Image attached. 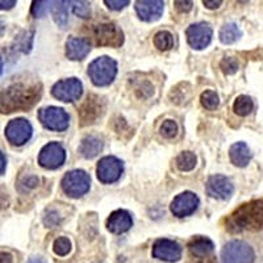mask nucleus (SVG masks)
Masks as SVG:
<instances>
[{"label": "nucleus", "mask_w": 263, "mask_h": 263, "mask_svg": "<svg viewBox=\"0 0 263 263\" xmlns=\"http://www.w3.org/2000/svg\"><path fill=\"white\" fill-rule=\"evenodd\" d=\"M37 184H39V178L28 177L27 179H24L23 182H21L20 189L23 190V191H28V190H30V189H34Z\"/></svg>", "instance_id": "37"}, {"label": "nucleus", "mask_w": 263, "mask_h": 263, "mask_svg": "<svg viewBox=\"0 0 263 263\" xmlns=\"http://www.w3.org/2000/svg\"><path fill=\"white\" fill-rule=\"evenodd\" d=\"M199 206V197L194 192L185 191L178 195L171 203V212L177 217L190 216L197 210Z\"/></svg>", "instance_id": "13"}, {"label": "nucleus", "mask_w": 263, "mask_h": 263, "mask_svg": "<svg viewBox=\"0 0 263 263\" xmlns=\"http://www.w3.org/2000/svg\"><path fill=\"white\" fill-rule=\"evenodd\" d=\"M62 222V217L55 210H48L44 215V224L48 228H55Z\"/></svg>", "instance_id": "31"}, {"label": "nucleus", "mask_w": 263, "mask_h": 263, "mask_svg": "<svg viewBox=\"0 0 263 263\" xmlns=\"http://www.w3.org/2000/svg\"><path fill=\"white\" fill-rule=\"evenodd\" d=\"M103 146H104V144H103V141L100 138L96 137V136H87L82 140L79 153L84 158L90 159L98 156L99 153L103 150Z\"/></svg>", "instance_id": "22"}, {"label": "nucleus", "mask_w": 263, "mask_h": 263, "mask_svg": "<svg viewBox=\"0 0 263 263\" xmlns=\"http://www.w3.org/2000/svg\"><path fill=\"white\" fill-rule=\"evenodd\" d=\"M41 84L16 82L0 91V112L27 111L41 98Z\"/></svg>", "instance_id": "1"}, {"label": "nucleus", "mask_w": 263, "mask_h": 263, "mask_svg": "<svg viewBox=\"0 0 263 263\" xmlns=\"http://www.w3.org/2000/svg\"><path fill=\"white\" fill-rule=\"evenodd\" d=\"M215 249V245L211 241L210 238H206V237H195L190 241L189 243V250L191 251V254L195 255L197 258H204L208 257Z\"/></svg>", "instance_id": "20"}, {"label": "nucleus", "mask_w": 263, "mask_h": 263, "mask_svg": "<svg viewBox=\"0 0 263 263\" xmlns=\"http://www.w3.org/2000/svg\"><path fill=\"white\" fill-rule=\"evenodd\" d=\"M239 69V63L236 58L233 57H227L221 61V70L224 71V74L232 75L236 74Z\"/></svg>", "instance_id": "33"}, {"label": "nucleus", "mask_w": 263, "mask_h": 263, "mask_svg": "<svg viewBox=\"0 0 263 263\" xmlns=\"http://www.w3.org/2000/svg\"><path fill=\"white\" fill-rule=\"evenodd\" d=\"M82 92H83V84L77 78L63 79L54 84L51 88V93L54 98L66 103H72L78 100L82 96Z\"/></svg>", "instance_id": "8"}, {"label": "nucleus", "mask_w": 263, "mask_h": 263, "mask_svg": "<svg viewBox=\"0 0 263 263\" xmlns=\"http://www.w3.org/2000/svg\"><path fill=\"white\" fill-rule=\"evenodd\" d=\"M103 103L100 98L95 95H88L86 103L82 105L79 116H81L82 125H88V124L95 123L98 117L103 114Z\"/></svg>", "instance_id": "17"}, {"label": "nucleus", "mask_w": 263, "mask_h": 263, "mask_svg": "<svg viewBox=\"0 0 263 263\" xmlns=\"http://www.w3.org/2000/svg\"><path fill=\"white\" fill-rule=\"evenodd\" d=\"M212 33V28L210 24L197 23V24L190 25L185 34H187V41H189L190 46L196 50H201L211 44Z\"/></svg>", "instance_id": "12"}, {"label": "nucleus", "mask_w": 263, "mask_h": 263, "mask_svg": "<svg viewBox=\"0 0 263 263\" xmlns=\"http://www.w3.org/2000/svg\"><path fill=\"white\" fill-rule=\"evenodd\" d=\"M178 133V125L174 120H166L161 125V135L164 138H173Z\"/></svg>", "instance_id": "32"}, {"label": "nucleus", "mask_w": 263, "mask_h": 263, "mask_svg": "<svg viewBox=\"0 0 263 263\" xmlns=\"http://www.w3.org/2000/svg\"><path fill=\"white\" fill-rule=\"evenodd\" d=\"M177 166L180 171H191L196 166V156L192 152L180 153L177 158Z\"/></svg>", "instance_id": "27"}, {"label": "nucleus", "mask_w": 263, "mask_h": 263, "mask_svg": "<svg viewBox=\"0 0 263 263\" xmlns=\"http://www.w3.org/2000/svg\"><path fill=\"white\" fill-rule=\"evenodd\" d=\"M91 178L83 170H72L62 179V190L70 197H82L90 191Z\"/></svg>", "instance_id": "5"}, {"label": "nucleus", "mask_w": 263, "mask_h": 263, "mask_svg": "<svg viewBox=\"0 0 263 263\" xmlns=\"http://www.w3.org/2000/svg\"><path fill=\"white\" fill-rule=\"evenodd\" d=\"M233 184L224 175H213L206 182V192L208 195L220 200H227L233 195Z\"/></svg>", "instance_id": "15"}, {"label": "nucleus", "mask_w": 263, "mask_h": 263, "mask_svg": "<svg viewBox=\"0 0 263 263\" xmlns=\"http://www.w3.org/2000/svg\"><path fill=\"white\" fill-rule=\"evenodd\" d=\"M174 4H175V8L182 13L190 12V11L192 9V6H194L192 2H175Z\"/></svg>", "instance_id": "38"}, {"label": "nucleus", "mask_w": 263, "mask_h": 263, "mask_svg": "<svg viewBox=\"0 0 263 263\" xmlns=\"http://www.w3.org/2000/svg\"><path fill=\"white\" fill-rule=\"evenodd\" d=\"M132 225H133V220H132L130 213L124 210L115 211L107 220L108 230L116 234L124 233L130 229Z\"/></svg>", "instance_id": "19"}, {"label": "nucleus", "mask_w": 263, "mask_h": 263, "mask_svg": "<svg viewBox=\"0 0 263 263\" xmlns=\"http://www.w3.org/2000/svg\"><path fill=\"white\" fill-rule=\"evenodd\" d=\"M254 108V103L251 100V98L246 95H239L238 98L234 100L233 109L238 116H248Z\"/></svg>", "instance_id": "25"}, {"label": "nucleus", "mask_w": 263, "mask_h": 263, "mask_svg": "<svg viewBox=\"0 0 263 263\" xmlns=\"http://www.w3.org/2000/svg\"><path fill=\"white\" fill-rule=\"evenodd\" d=\"M241 36H242V32L238 28V25L234 24V23L225 24L221 28V30H220V41L225 44V45L233 44L237 40H239Z\"/></svg>", "instance_id": "23"}, {"label": "nucleus", "mask_w": 263, "mask_h": 263, "mask_svg": "<svg viewBox=\"0 0 263 263\" xmlns=\"http://www.w3.org/2000/svg\"><path fill=\"white\" fill-rule=\"evenodd\" d=\"M200 102L201 105H203L205 109H210V111H213L218 107V96L215 91H204L200 96Z\"/></svg>", "instance_id": "28"}, {"label": "nucleus", "mask_w": 263, "mask_h": 263, "mask_svg": "<svg viewBox=\"0 0 263 263\" xmlns=\"http://www.w3.org/2000/svg\"><path fill=\"white\" fill-rule=\"evenodd\" d=\"M105 4L108 6V8L114 9V11H120V9L125 8L129 4L128 0H105Z\"/></svg>", "instance_id": "36"}, {"label": "nucleus", "mask_w": 263, "mask_h": 263, "mask_svg": "<svg viewBox=\"0 0 263 263\" xmlns=\"http://www.w3.org/2000/svg\"><path fill=\"white\" fill-rule=\"evenodd\" d=\"M32 125L25 119H15L9 121L6 128L7 140L12 145L20 146L30 140L32 137Z\"/></svg>", "instance_id": "11"}, {"label": "nucleus", "mask_w": 263, "mask_h": 263, "mask_svg": "<svg viewBox=\"0 0 263 263\" xmlns=\"http://www.w3.org/2000/svg\"><path fill=\"white\" fill-rule=\"evenodd\" d=\"M91 51V44L86 39L71 37L66 42V55L69 60L81 61Z\"/></svg>", "instance_id": "18"}, {"label": "nucleus", "mask_w": 263, "mask_h": 263, "mask_svg": "<svg viewBox=\"0 0 263 263\" xmlns=\"http://www.w3.org/2000/svg\"><path fill=\"white\" fill-rule=\"evenodd\" d=\"M71 250V242H70L69 238H66V237H60L54 241V251H55V254L61 255H67Z\"/></svg>", "instance_id": "30"}, {"label": "nucleus", "mask_w": 263, "mask_h": 263, "mask_svg": "<svg viewBox=\"0 0 263 263\" xmlns=\"http://www.w3.org/2000/svg\"><path fill=\"white\" fill-rule=\"evenodd\" d=\"M196 263H216L215 259H212V258H199V260H197Z\"/></svg>", "instance_id": "43"}, {"label": "nucleus", "mask_w": 263, "mask_h": 263, "mask_svg": "<svg viewBox=\"0 0 263 263\" xmlns=\"http://www.w3.org/2000/svg\"><path fill=\"white\" fill-rule=\"evenodd\" d=\"M262 200H253L239 205L225 220V228L229 233H241L246 230H259L262 228Z\"/></svg>", "instance_id": "2"}, {"label": "nucleus", "mask_w": 263, "mask_h": 263, "mask_svg": "<svg viewBox=\"0 0 263 263\" xmlns=\"http://www.w3.org/2000/svg\"><path fill=\"white\" fill-rule=\"evenodd\" d=\"M0 263H13L12 255L9 253H6V251H2L0 253Z\"/></svg>", "instance_id": "39"}, {"label": "nucleus", "mask_w": 263, "mask_h": 263, "mask_svg": "<svg viewBox=\"0 0 263 263\" xmlns=\"http://www.w3.org/2000/svg\"><path fill=\"white\" fill-rule=\"evenodd\" d=\"M51 2H33L32 4V15L34 17H42V16H45L46 12H48V9L50 8Z\"/></svg>", "instance_id": "34"}, {"label": "nucleus", "mask_w": 263, "mask_h": 263, "mask_svg": "<svg viewBox=\"0 0 263 263\" xmlns=\"http://www.w3.org/2000/svg\"><path fill=\"white\" fill-rule=\"evenodd\" d=\"M20 40V44H18V48L24 53H29L30 48H32V41H33V32H24L23 36H18Z\"/></svg>", "instance_id": "35"}, {"label": "nucleus", "mask_w": 263, "mask_h": 263, "mask_svg": "<svg viewBox=\"0 0 263 263\" xmlns=\"http://www.w3.org/2000/svg\"><path fill=\"white\" fill-rule=\"evenodd\" d=\"M153 257L166 262H178L182 257V248L171 239H158L153 246Z\"/></svg>", "instance_id": "14"}, {"label": "nucleus", "mask_w": 263, "mask_h": 263, "mask_svg": "<svg viewBox=\"0 0 263 263\" xmlns=\"http://www.w3.org/2000/svg\"><path fill=\"white\" fill-rule=\"evenodd\" d=\"M39 119L45 128L55 132H63L69 128L70 117L65 109L58 107H46L40 109Z\"/></svg>", "instance_id": "7"}, {"label": "nucleus", "mask_w": 263, "mask_h": 263, "mask_svg": "<svg viewBox=\"0 0 263 263\" xmlns=\"http://www.w3.org/2000/svg\"><path fill=\"white\" fill-rule=\"evenodd\" d=\"M124 171L123 162L116 157H104L100 159L98 163V178L103 183H115L121 178V174Z\"/></svg>", "instance_id": "9"}, {"label": "nucleus", "mask_w": 263, "mask_h": 263, "mask_svg": "<svg viewBox=\"0 0 263 263\" xmlns=\"http://www.w3.org/2000/svg\"><path fill=\"white\" fill-rule=\"evenodd\" d=\"M16 6L15 0H7V2H0V9H11Z\"/></svg>", "instance_id": "41"}, {"label": "nucleus", "mask_w": 263, "mask_h": 263, "mask_svg": "<svg viewBox=\"0 0 263 263\" xmlns=\"http://www.w3.org/2000/svg\"><path fill=\"white\" fill-rule=\"evenodd\" d=\"M117 74V63L111 57L103 55L96 58L88 66V75L96 86H108L114 82Z\"/></svg>", "instance_id": "4"}, {"label": "nucleus", "mask_w": 263, "mask_h": 263, "mask_svg": "<svg viewBox=\"0 0 263 263\" xmlns=\"http://www.w3.org/2000/svg\"><path fill=\"white\" fill-rule=\"evenodd\" d=\"M2 71H3V60L0 58V75H2Z\"/></svg>", "instance_id": "45"}, {"label": "nucleus", "mask_w": 263, "mask_h": 263, "mask_svg": "<svg viewBox=\"0 0 263 263\" xmlns=\"http://www.w3.org/2000/svg\"><path fill=\"white\" fill-rule=\"evenodd\" d=\"M92 41L98 46H111L119 48L123 45L124 33L114 23H102V24L91 25L88 28Z\"/></svg>", "instance_id": "3"}, {"label": "nucleus", "mask_w": 263, "mask_h": 263, "mask_svg": "<svg viewBox=\"0 0 263 263\" xmlns=\"http://www.w3.org/2000/svg\"><path fill=\"white\" fill-rule=\"evenodd\" d=\"M229 156L232 162L238 167H245L248 166L251 159V152L245 142H237L232 145L229 150Z\"/></svg>", "instance_id": "21"}, {"label": "nucleus", "mask_w": 263, "mask_h": 263, "mask_svg": "<svg viewBox=\"0 0 263 263\" xmlns=\"http://www.w3.org/2000/svg\"><path fill=\"white\" fill-rule=\"evenodd\" d=\"M53 6L51 8V13H53L54 21L57 23L58 27L66 28L67 25V6H66V2H53Z\"/></svg>", "instance_id": "24"}, {"label": "nucleus", "mask_w": 263, "mask_h": 263, "mask_svg": "<svg viewBox=\"0 0 263 263\" xmlns=\"http://www.w3.org/2000/svg\"><path fill=\"white\" fill-rule=\"evenodd\" d=\"M6 164H7L6 157H4L3 153L0 152V175L6 171Z\"/></svg>", "instance_id": "42"}, {"label": "nucleus", "mask_w": 263, "mask_h": 263, "mask_svg": "<svg viewBox=\"0 0 263 263\" xmlns=\"http://www.w3.org/2000/svg\"><path fill=\"white\" fill-rule=\"evenodd\" d=\"M72 8V12L75 13L77 16L82 18H87L90 17L91 15V8H90V3H87V2H70Z\"/></svg>", "instance_id": "29"}, {"label": "nucleus", "mask_w": 263, "mask_h": 263, "mask_svg": "<svg viewBox=\"0 0 263 263\" xmlns=\"http://www.w3.org/2000/svg\"><path fill=\"white\" fill-rule=\"evenodd\" d=\"M66 152L63 146L58 142H50L45 145L40 152L39 163L42 167L49 168V170H55L61 167L65 163Z\"/></svg>", "instance_id": "10"}, {"label": "nucleus", "mask_w": 263, "mask_h": 263, "mask_svg": "<svg viewBox=\"0 0 263 263\" xmlns=\"http://www.w3.org/2000/svg\"><path fill=\"white\" fill-rule=\"evenodd\" d=\"M254 258V250L243 241H230L221 250L222 263H253Z\"/></svg>", "instance_id": "6"}, {"label": "nucleus", "mask_w": 263, "mask_h": 263, "mask_svg": "<svg viewBox=\"0 0 263 263\" xmlns=\"http://www.w3.org/2000/svg\"><path fill=\"white\" fill-rule=\"evenodd\" d=\"M221 0H216V2H210V0H204L203 4L206 7V8L210 9H215V8H218V7L221 6Z\"/></svg>", "instance_id": "40"}, {"label": "nucleus", "mask_w": 263, "mask_h": 263, "mask_svg": "<svg viewBox=\"0 0 263 263\" xmlns=\"http://www.w3.org/2000/svg\"><path fill=\"white\" fill-rule=\"evenodd\" d=\"M28 263H46L45 260H42L41 258H30Z\"/></svg>", "instance_id": "44"}, {"label": "nucleus", "mask_w": 263, "mask_h": 263, "mask_svg": "<svg viewBox=\"0 0 263 263\" xmlns=\"http://www.w3.org/2000/svg\"><path fill=\"white\" fill-rule=\"evenodd\" d=\"M164 9V3L161 0H138L136 2V12L144 21H156L162 16Z\"/></svg>", "instance_id": "16"}, {"label": "nucleus", "mask_w": 263, "mask_h": 263, "mask_svg": "<svg viewBox=\"0 0 263 263\" xmlns=\"http://www.w3.org/2000/svg\"><path fill=\"white\" fill-rule=\"evenodd\" d=\"M154 45L157 49L164 51L170 50L174 46V37L170 32L167 30H161L154 36Z\"/></svg>", "instance_id": "26"}]
</instances>
